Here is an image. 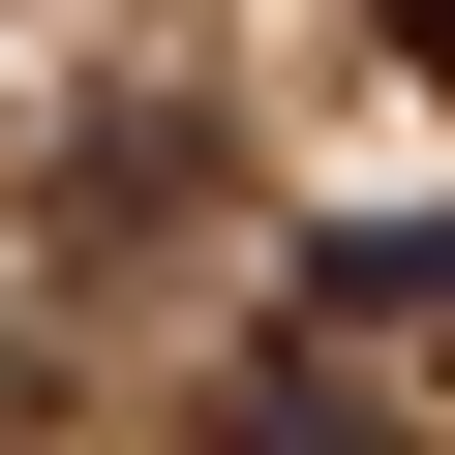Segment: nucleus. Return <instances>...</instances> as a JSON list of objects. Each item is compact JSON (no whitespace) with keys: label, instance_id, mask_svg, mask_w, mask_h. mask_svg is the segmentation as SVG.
I'll use <instances>...</instances> for the list:
<instances>
[{"label":"nucleus","instance_id":"obj_1","mask_svg":"<svg viewBox=\"0 0 455 455\" xmlns=\"http://www.w3.org/2000/svg\"><path fill=\"white\" fill-rule=\"evenodd\" d=\"M243 455H395V425H364L334 364H243Z\"/></svg>","mask_w":455,"mask_h":455}]
</instances>
